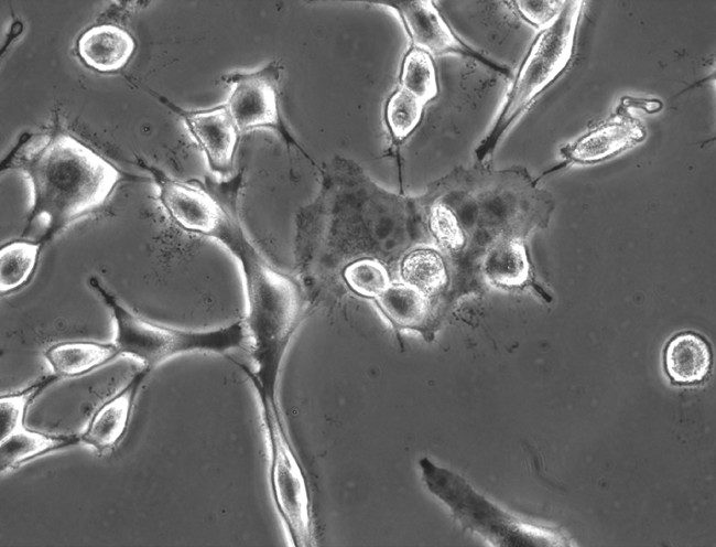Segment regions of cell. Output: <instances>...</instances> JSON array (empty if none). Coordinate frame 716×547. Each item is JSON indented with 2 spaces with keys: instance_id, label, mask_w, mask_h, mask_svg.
I'll list each match as a JSON object with an SVG mask.
<instances>
[{
  "instance_id": "1",
  "label": "cell",
  "mask_w": 716,
  "mask_h": 547,
  "mask_svg": "<svg viewBox=\"0 0 716 547\" xmlns=\"http://www.w3.org/2000/svg\"><path fill=\"white\" fill-rule=\"evenodd\" d=\"M434 245L419 196L390 193L347 160H337L323 190L301 217L296 271L306 290L340 278L361 258L382 261L397 280L403 256Z\"/></svg>"
},
{
  "instance_id": "2",
  "label": "cell",
  "mask_w": 716,
  "mask_h": 547,
  "mask_svg": "<svg viewBox=\"0 0 716 547\" xmlns=\"http://www.w3.org/2000/svg\"><path fill=\"white\" fill-rule=\"evenodd\" d=\"M433 244L446 259L449 286L441 303L446 317L455 302L460 270L501 239L527 237L544 227L551 202L523 171L495 172L481 167L456 168L419 195Z\"/></svg>"
},
{
  "instance_id": "3",
  "label": "cell",
  "mask_w": 716,
  "mask_h": 547,
  "mask_svg": "<svg viewBox=\"0 0 716 547\" xmlns=\"http://www.w3.org/2000/svg\"><path fill=\"white\" fill-rule=\"evenodd\" d=\"M10 165L32 183L33 210L22 238L44 243L99 208L120 180L119 170L67 132H56L18 152Z\"/></svg>"
},
{
  "instance_id": "4",
  "label": "cell",
  "mask_w": 716,
  "mask_h": 547,
  "mask_svg": "<svg viewBox=\"0 0 716 547\" xmlns=\"http://www.w3.org/2000/svg\"><path fill=\"white\" fill-rule=\"evenodd\" d=\"M229 250L240 261L248 302L245 319L251 365L240 366L252 380L260 404L280 407L278 383L290 341L306 309V290L267 261L246 235Z\"/></svg>"
},
{
  "instance_id": "5",
  "label": "cell",
  "mask_w": 716,
  "mask_h": 547,
  "mask_svg": "<svg viewBox=\"0 0 716 547\" xmlns=\"http://www.w3.org/2000/svg\"><path fill=\"white\" fill-rule=\"evenodd\" d=\"M584 6V1H565L554 21L532 41L495 120L475 149L479 163L491 157L511 127L569 67Z\"/></svg>"
},
{
  "instance_id": "6",
  "label": "cell",
  "mask_w": 716,
  "mask_h": 547,
  "mask_svg": "<svg viewBox=\"0 0 716 547\" xmlns=\"http://www.w3.org/2000/svg\"><path fill=\"white\" fill-rule=\"evenodd\" d=\"M89 285L100 296L113 317L116 325L113 343L120 354L134 357L149 371L181 353L224 354L237 350L247 353L249 350L250 336L245 319L214 330L175 329L158 324L128 310L96 277L89 279Z\"/></svg>"
},
{
  "instance_id": "7",
  "label": "cell",
  "mask_w": 716,
  "mask_h": 547,
  "mask_svg": "<svg viewBox=\"0 0 716 547\" xmlns=\"http://www.w3.org/2000/svg\"><path fill=\"white\" fill-rule=\"evenodd\" d=\"M269 447L271 493L294 546H308L313 526L307 485L291 446L281 409L261 405Z\"/></svg>"
},
{
  "instance_id": "8",
  "label": "cell",
  "mask_w": 716,
  "mask_h": 547,
  "mask_svg": "<svg viewBox=\"0 0 716 547\" xmlns=\"http://www.w3.org/2000/svg\"><path fill=\"white\" fill-rule=\"evenodd\" d=\"M280 77L281 66L276 61L256 72L227 75L225 81L232 88L226 106L240 132L270 127L296 144L281 118Z\"/></svg>"
},
{
  "instance_id": "9",
  "label": "cell",
  "mask_w": 716,
  "mask_h": 547,
  "mask_svg": "<svg viewBox=\"0 0 716 547\" xmlns=\"http://www.w3.org/2000/svg\"><path fill=\"white\" fill-rule=\"evenodd\" d=\"M647 136L643 122L620 103L612 114L564 144L560 152L568 163L594 164L634 148Z\"/></svg>"
},
{
  "instance_id": "10",
  "label": "cell",
  "mask_w": 716,
  "mask_h": 547,
  "mask_svg": "<svg viewBox=\"0 0 716 547\" xmlns=\"http://www.w3.org/2000/svg\"><path fill=\"white\" fill-rule=\"evenodd\" d=\"M181 115L204 151L210 170L220 176L229 175L234 169L240 131L227 106L181 110Z\"/></svg>"
},
{
  "instance_id": "11",
  "label": "cell",
  "mask_w": 716,
  "mask_h": 547,
  "mask_svg": "<svg viewBox=\"0 0 716 547\" xmlns=\"http://www.w3.org/2000/svg\"><path fill=\"white\" fill-rule=\"evenodd\" d=\"M386 4L400 15L413 47L432 56L455 53L482 60L455 35L434 2L416 0Z\"/></svg>"
},
{
  "instance_id": "12",
  "label": "cell",
  "mask_w": 716,
  "mask_h": 547,
  "mask_svg": "<svg viewBox=\"0 0 716 547\" xmlns=\"http://www.w3.org/2000/svg\"><path fill=\"white\" fill-rule=\"evenodd\" d=\"M149 369L138 371L112 397L91 416L80 436V441L102 453L113 449L126 435L133 405Z\"/></svg>"
},
{
  "instance_id": "13",
  "label": "cell",
  "mask_w": 716,
  "mask_h": 547,
  "mask_svg": "<svg viewBox=\"0 0 716 547\" xmlns=\"http://www.w3.org/2000/svg\"><path fill=\"white\" fill-rule=\"evenodd\" d=\"M373 301L397 332L413 330L420 332L427 342L434 340L437 331L432 302L422 291L403 281L393 280Z\"/></svg>"
},
{
  "instance_id": "14",
  "label": "cell",
  "mask_w": 716,
  "mask_h": 547,
  "mask_svg": "<svg viewBox=\"0 0 716 547\" xmlns=\"http://www.w3.org/2000/svg\"><path fill=\"white\" fill-rule=\"evenodd\" d=\"M397 280L431 299L434 325L438 331L442 324L440 307L449 286V270L441 250L434 245H421L409 250L399 264Z\"/></svg>"
},
{
  "instance_id": "15",
  "label": "cell",
  "mask_w": 716,
  "mask_h": 547,
  "mask_svg": "<svg viewBox=\"0 0 716 547\" xmlns=\"http://www.w3.org/2000/svg\"><path fill=\"white\" fill-rule=\"evenodd\" d=\"M76 47L87 66L109 73L127 65L137 44L127 29L113 23H99L80 33Z\"/></svg>"
},
{
  "instance_id": "16",
  "label": "cell",
  "mask_w": 716,
  "mask_h": 547,
  "mask_svg": "<svg viewBox=\"0 0 716 547\" xmlns=\"http://www.w3.org/2000/svg\"><path fill=\"white\" fill-rule=\"evenodd\" d=\"M121 355L115 343L85 340L57 342L43 353L53 375L73 379L96 371Z\"/></svg>"
},
{
  "instance_id": "17",
  "label": "cell",
  "mask_w": 716,
  "mask_h": 547,
  "mask_svg": "<svg viewBox=\"0 0 716 547\" xmlns=\"http://www.w3.org/2000/svg\"><path fill=\"white\" fill-rule=\"evenodd\" d=\"M525 237L508 236L498 242L484 256L479 272L501 288H519L531 280V264Z\"/></svg>"
},
{
  "instance_id": "18",
  "label": "cell",
  "mask_w": 716,
  "mask_h": 547,
  "mask_svg": "<svg viewBox=\"0 0 716 547\" xmlns=\"http://www.w3.org/2000/svg\"><path fill=\"white\" fill-rule=\"evenodd\" d=\"M79 435H56L21 426L0 438V470L9 472L22 464L66 448L80 444Z\"/></svg>"
},
{
  "instance_id": "19",
  "label": "cell",
  "mask_w": 716,
  "mask_h": 547,
  "mask_svg": "<svg viewBox=\"0 0 716 547\" xmlns=\"http://www.w3.org/2000/svg\"><path fill=\"white\" fill-rule=\"evenodd\" d=\"M712 354L699 335L685 332L674 336L665 348L664 365L669 377L679 384L703 380L709 372Z\"/></svg>"
},
{
  "instance_id": "20",
  "label": "cell",
  "mask_w": 716,
  "mask_h": 547,
  "mask_svg": "<svg viewBox=\"0 0 716 547\" xmlns=\"http://www.w3.org/2000/svg\"><path fill=\"white\" fill-rule=\"evenodd\" d=\"M43 244L18 238L1 245L0 293L10 297L25 289L33 280L41 261Z\"/></svg>"
},
{
  "instance_id": "21",
  "label": "cell",
  "mask_w": 716,
  "mask_h": 547,
  "mask_svg": "<svg viewBox=\"0 0 716 547\" xmlns=\"http://www.w3.org/2000/svg\"><path fill=\"white\" fill-rule=\"evenodd\" d=\"M399 86L424 104L438 95V77L433 56L427 52L411 47L401 64Z\"/></svg>"
},
{
  "instance_id": "22",
  "label": "cell",
  "mask_w": 716,
  "mask_h": 547,
  "mask_svg": "<svg viewBox=\"0 0 716 547\" xmlns=\"http://www.w3.org/2000/svg\"><path fill=\"white\" fill-rule=\"evenodd\" d=\"M345 286L359 297L376 299L394 280L382 261L361 258L348 264L340 272Z\"/></svg>"
},
{
  "instance_id": "23",
  "label": "cell",
  "mask_w": 716,
  "mask_h": 547,
  "mask_svg": "<svg viewBox=\"0 0 716 547\" xmlns=\"http://www.w3.org/2000/svg\"><path fill=\"white\" fill-rule=\"evenodd\" d=\"M425 105L400 86L390 95L384 119L394 141L402 142L414 132L423 118Z\"/></svg>"
},
{
  "instance_id": "24",
  "label": "cell",
  "mask_w": 716,
  "mask_h": 547,
  "mask_svg": "<svg viewBox=\"0 0 716 547\" xmlns=\"http://www.w3.org/2000/svg\"><path fill=\"white\" fill-rule=\"evenodd\" d=\"M54 375L42 378L19 392L0 397L1 437L3 438L14 429L24 426V418L30 405L36 396L52 384Z\"/></svg>"
},
{
  "instance_id": "25",
  "label": "cell",
  "mask_w": 716,
  "mask_h": 547,
  "mask_svg": "<svg viewBox=\"0 0 716 547\" xmlns=\"http://www.w3.org/2000/svg\"><path fill=\"white\" fill-rule=\"evenodd\" d=\"M507 3L520 19L540 31L554 21L565 1H512Z\"/></svg>"
}]
</instances>
